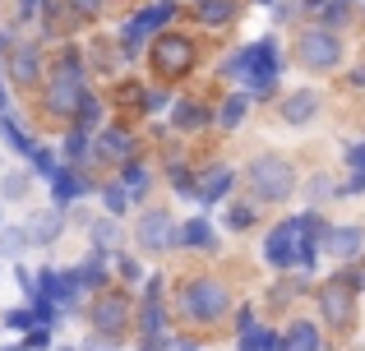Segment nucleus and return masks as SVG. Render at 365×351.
Here are the masks:
<instances>
[{"label":"nucleus","instance_id":"obj_22","mask_svg":"<svg viewBox=\"0 0 365 351\" xmlns=\"http://www.w3.org/2000/svg\"><path fill=\"white\" fill-rule=\"evenodd\" d=\"M14 79H24V83L37 79V51H19L14 56Z\"/></svg>","mask_w":365,"mask_h":351},{"label":"nucleus","instance_id":"obj_3","mask_svg":"<svg viewBox=\"0 0 365 351\" xmlns=\"http://www.w3.org/2000/svg\"><path fill=\"white\" fill-rule=\"evenodd\" d=\"M296 56H301V65H310V70H329V65L342 61V42L333 33H324V28H310V33L301 37V46H296Z\"/></svg>","mask_w":365,"mask_h":351},{"label":"nucleus","instance_id":"obj_2","mask_svg":"<svg viewBox=\"0 0 365 351\" xmlns=\"http://www.w3.org/2000/svg\"><path fill=\"white\" fill-rule=\"evenodd\" d=\"M227 74H241V79H250L255 93H264L268 83H273V74H277V46L273 42L250 46V51H241L232 65H227Z\"/></svg>","mask_w":365,"mask_h":351},{"label":"nucleus","instance_id":"obj_21","mask_svg":"<svg viewBox=\"0 0 365 351\" xmlns=\"http://www.w3.org/2000/svg\"><path fill=\"white\" fill-rule=\"evenodd\" d=\"M51 189H56V199H61V204H65V199H74V194H79V189H83V180H79V176H70V172H56Z\"/></svg>","mask_w":365,"mask_h":351},{"label":"nucleus","instance_id":"obj_8","mask_svg":"<svg viewBox=\"0 0 365 351\" xmlns=\"http://www.w3.org/2000/svg\"><path fill=\"white\" fill-rule=\"evenodd\" d=\"M190 315H195V319L227 315V291L213 287V282H195V287H190Z\"/></svg>","mask_w":365,"mask_h":351},{"label":"nucleus","instance_id":"obj_36","mask_svg":"<svg viewBox=\"0 0 365 351\" xmlns=\"http://www.w3.org/2000/svg\"><path fill=\"white\" fill-rule=\"evenodd\" d=\"M0 111H5V88H0Z\"/></svg>","mask_w":365,"mask_h":351},{"label":"nucleus","instance_id":"obj_31","mask_svg":"<svg viewBox=\"0 0 365 351\" xmlns=\"http://www.w3.org/2000/svg\"><path fill=\"white\" fill-rule=\"evenodd\" d=\"M5 324H14V328H28V324H33V310H9V315H5Z\"/></svg>","mask_w":365,"mask_h":351},{"label":"nucleus","instance_id":"obj_30","mask_svg":"<svg viewBox=\"0 0 365 351\" xmlns=\"http://www.w3.org/2000/svg\"><path fill=\"white\" fill-rule=\"evenodd\" d=\"M255 222V213H250V204H236L232 208V226H250Z\"/></svg>","mask_w":365,"mask_h":351},{"label":"nucleus","instance_id":"obj_10","mask_svg":"<svg viewBox=\"0 0 365 351\" xmlns=\"http://www.w3.org/2000/svg\"><path fill=\"white\" fill-rule=\"evenodd\" d=\"M139 245L148 254L167 250V245H171V217L167 213H148V217H143V222H139Z\"/></svg>","mask_w":365,"mask_h":351},{"label":"nucleus","instance_id":"obj_14","mask_svg":"<svg viewBox=\"0 0 365 351\" xmlns=\"http://www.w3.org/2000/svg\"><path fill=\"white\" fill-rule=\"evenodd\" d=\"M314 102H319V98H314V93H296V98H292V102H287V107H282V116L292 120V125H305V120L314 116Z\"/></svg>","mask_w":365,"mask_h":351},{"label":"nucleus","instance_id":"obj_16","mask_svg":"<svg viewBox=\"0 0 365 351\" xmlns=\"http://www.w3.org/2000/svg\"><path fill=\"white\" fill-rule=\"evenodd\" d=\"M56 231H61V213H42V217L28 222V236H33V241H51Z\"/></svg>","mask_w":365,"mask_h":351},{"label":"nucleus","instance_id":"obj_24","mask_svg":"<svg viewBox=\"0 0 365 351\" xmlns=\"http://www.w3.org/2000/svg\"><path fill=\"white\" fill-rule=\"evenodd\" d=\"M180 241L185 245H213V231H208V222H190L185 231H180Z\"/></svg>","mask_w":365,"mask_h":351},{"label":"nucleus","instance_id":"obj_17","mask_svg":"<svg viewBox=\"0 0 365 351\" xmlns=\"http://www.w3.org/2000/svg\"><path fill=\"white\" fill-rule=\"evenodd\" d=\"M232 14H236L232 0H204V5H199V19H208V23H227Z\"/></svg>","mask_w":365,"mask_h":351},{"label":"nucleus","instance_id":"obj_35","mask_svg":"<svg viewBox=\"0 0 365 351\" xmlns=\"http://www.w3.org/2000/svg\"><path fill=\"white\" fill-rule=\"evenodd\" d=\"M107 208H111V213H120V208H125V194H120V189H107Z\"/></svg>","mask_w":365,"mask_h":351},{"label":"nucleus","instance_id":"obj_25","mask_svg":"<svg viewBox=\"0 0 365 351\" xmlns=\"http://www.w3.org/2000/svg\"><path fill=\"white\" fill-rule=\"evenodd\" d=\"M125 189H130V194H143V189H148V172H143V167H125Z\"/></svg>","mask_w":365,"mask_h":351},{"label":"nucleus","instance_id":"obj_20","mask_svg":"<svg viewBox=\"0 0 365 351\" xmlns=\"http://www.w3.org/2000/svg\"><path fill=\"white\" fill-rule=\"evenodd\" d=\"M0 135L9 139V148H14V153H33V139H24V130H19L9 116H0Z\"/></svg>","mask_w":365,"mask_h":351},{"label":"nucleus","instance_id":"obj_11","mask_svg":"<svg viewBox=\"0 0 365 351\" xmlns=\"http://www.w3.org/2000/svg\"><path fill=\"white\" fill-rule=\"evenodd\" d=\"M227 189H232V172H227V167H213V172H208L204 180H199V185L190 189V194H199L204 204H213V199H222Z\"/></svg>","mask_w":365,"mask_h":351},{"label":"nucleus","instance_id":"obj_26","mask_svg":"<svg viewBox=\"0 0 365 351\" xmlns=\"http://www.w3.org/2000/svg\"><path fill=\"white\" fill-rule=\"evenodd\" d=\"M245 102L250 98H227V107H222V120H227V125H236V120L245 116Z\"/></svg>","mask_w":365,"mask_h":351},{"label":"nucleus","instance_id":"obj_37","mask_svg":"<svg viewBox=\"0 0 365 351\" xmlns=\"http://www.w3.org/2000/svg\"><path fill=\"white\" fill-rule=\"evenodd\" d=\"M88 351H107V347H98V342H93V347H88Z\"/></svg>","mask_w":365,"mask_h":351},{"label":"nucleus","instance_id":"obj_6","mask_svg":"<svg viewBox=\"0 0 365 351\" xmlns=\"http://www.w3.org/2000/svg\"><path fill=\"white\" fill-rule=\"evenodd\" d=\"M153 61H158L162 74H185L190 65H195V46H190L185 37H158V46H153Z\"/></svg>","mask_w":365,"mask_h":351},{"label":"nucleus","instance_id":"obj_12","mask_svg":"<svg viewBox=\"0 0 365 351\" xmlns=\"http://www.w3.org/2000/svg\"><path fill=\"white\" fill-rule=\"evenodd\" d=\"M241 351H277V337L264 333V328L255 324V319H241Z\"/></svg>","mask_w":365,"mask_h":351},{"label":"nucleus","instance_id":"obj_15","mask_svg":"<svg viewBox=\"0 0 365 351\" xmlns=\"http://www.w3.org/2000/svg\"><path fill=\"white\" fill-rule=\"evenodd\" d=\"M329 241H333V254H342V259H351V254L361 250V226H342V231H333Z\"/></svg>","mask_w":365,"mask_h":351},{"label":"nucleus","instance_id":"obj_32","mask_svg":"<svg viewBox=\"0 0 365 351\" xmlns=\"http://www.w3.org/2000/svg\"><path fill=\"white\" fill-rule=\"evenodd\" d=\"M33 162H37V172H42V176H56V162H51V153H37V148H33Z\"/></svg>","mask_w":365,"mask_h":351},{"label":"nucleus","instance_id":"obj_23","mask_svg":"<svg viewBox=\"0 0 365 351\" xmlns=\"http://www.w3.org/2000/svg\"><path fill=\"white\" fill-rule=\"evenodd\" d=\"M98 282H102V259H88L74 273V287H98Z\"/></svg>","mask_w":365,"mask_h":351},{"label":"nucleus","instance_id":"obj_5","mask_svg":"<svg viewBox=\"0 0 365 351\" xmlns=\"http://www.w3.org/2000/svg\"><path fill=\"white\" fill-rule=\"evenodd\" d=\"M351 282H356V278H333L329 287H324V296H319L324 319H329V324H338V328L351 324Z\"/></svg>","mask_w":365,"mask_h":351},{"label":"nucleus","instance_id":"obj_19","mask_svg":"<svg viewBox=\"0 0 365 351\" xmlns=\"http://www.w3.org/2000/svg\"><path fill=\"white\" fill-rule=\"evenodd\" d=\"M102 153L107 157H130V135H125V130H107V135H102Z\"/></svg>","mask_w":365,"mask_h":351},{"label":"nucleus","instance_id":"obj_1","mask_svg":"<svg viewBox=\"0 0 365 351\" xmlns=\"http://www.w3.org/2000/svg\"><path fill=\"white\" fill-rule=\"evenodd\" d=\"M292 162H287V157H273V153H264V157H255V162H250V189H255L259 199H287L292 194Z\"/></svg>","mask_w":365,"mask_h":351},{"label":"nucleus","instance_id":"obj_34","mask_svg":"<svg viewBox=\"0 0 365 351\" xmlns=\"http://www.w3.org/2000/svg\"><path fill=\"white\" fill-rule=\"evenodd\" d=\"M70 5L79 9V14H98V9H102V0H70Z\"/></svg>","mask_w":365,"mask_h":351},{"label":"nucleus","instance_id":"obj_4","mask_svg":"<svg viewBox=\"0 0 365 351\" xmlns=\"http://www.w3.org/2000/svg\"><path fill=\"white\" fill-rule=\"evenodd\" d=\"M79 98H83V74H79V65H61V74L51 79V93H46V102H51V111H74L79 107Z\"/></svg>","mask_w":365,"mask_h":351},{"label":"nucleus","instance_id":"obj_9","mask_svg":"<svg viewBox=\"0 0 365 351\" xmlns=\"http://www.w3.org/2000/svg\"><path fill=\"white\" fill-rule=\"evenodd\" d=\"M93 319H98V328L102 333H125V324H130V300L125 296H102L98 300V310H93Z\"/></svg>","mask_w":365,"mask_h":351},{"label":"nucleus","instance_id":"obj_29","mask_svg":"<svg viewBox=\"0 0 365 351\" xmlns=\"http://www.w3.org/2000/svg\"><path fill=\"white\" fill-rule=\"evenodd\" d=\"M19 245H24V231H5V241H0V250H5L9 259H14V254H19Z\"/></svg>","mask_w":365,"mask_h":351},{"label":"nucleus","instance_id":"obj_33","mask_svg":"<svg viewBox=\"0 0 365 351\" xmlns=\"http://www.w3.org/2000/svg\"><path fill=\"white\" fill-rule=\"evenodd\" d=\"M171 180H176V189H185V194H190V189H195V180L185 176V167H176V172H171Z\"/></svg>","mask_w":365,"mask_h":351},{"label":"nucleus","instance_id":"obj_7","mask_svg":"<svg viewBox=\"0 0 365 351\" xmlns=\"http://www.w3.org/2000/svg\"><path fill=\"white\" fill-rule=\"evenodd\" d=\"M264 250H268V263H273V268L296 263V259H301V226H296V222H282L273 236H268Z\"/></svg>","mask_w":365,"mask_h":351},{"label":"nucleus","instance_id":"obj_18","mask_svg":"<svg viewBox=\"0 0 365 351\" xmlns=\"http://www.w3.org/2000/svg\"><path fill=\"white\" fill-rule=\"evenodd\" d=\"M204 116H208V111L199 107V102H176V125H180V130H195V125H204Z\"/></svg>","mask_w":365,"mask_h":351},{"label":"nucleus","instance_id":"obj_27","mask_svg":"<svg viewBox=\"0 0 365 351\" xmlns=\"http://www.w3.org/2000/svg\"><path fill=\"white\" fill-rule=\"evenodd\" d=\"M347 162L356 167V185H351V189H361V185H365V144L351 148V153H347Z\"/></svg>","mask_w":365,"mask_h":351},{"label":"nucleus","instance_id":"obj_13","mask_svg":"<svg viewBox=\"0 0 365 351\" xmlns=\"http://www.w3.org/2000/svg\"><path fill=\"white\" fill-rule=\"evenodd\" d=\"M277 351H319V333H314V324H292L287 347H277Z\"/></svg>","mask_w":365,"mask_h":351},{"label":"nucleus","instance_id":"obj_28","mask_svg":"<svg viewBox=\"0 0 365 351\" xmlns=\"http://www.w3.org/2000/svg\"><path fill=\"white\" fill-rule=\"evenodd\" d=\"M93 241H98V245H116V226H111V222L102 226L98 222V226H93Z\"/></svg>","mask_w":365,"mask_h":351}]
</instances>
